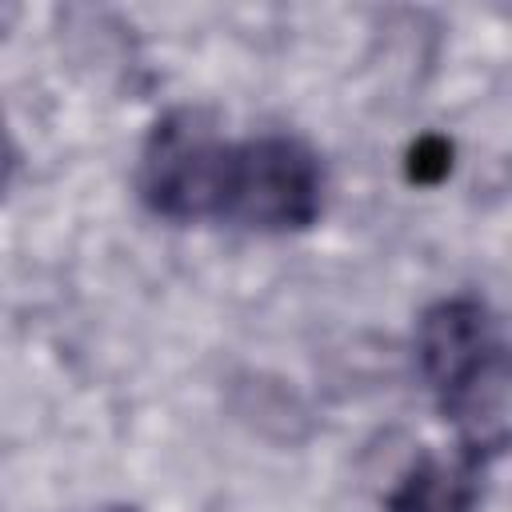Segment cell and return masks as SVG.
I'll return each instance as SVG.
<instances>
[{
	"instance_id": "cell-1",
	"label": "cell",
	"mask_w": 512,
	"mask_h": 512,
	"mask_svg": "<svg viewBox=\"0 0 512 512\" xmlns=\"http://www.w3.org/2000/svg\"><path fill=\"white\" fill-rule=\"evenodd\" d=\"M136 188L156 216L176 224L220 220L252 232H300L320 220L324 164L300 136L228 140L200 112L180 108L148 132Z\"/></svg>"
},
{
	"instance_id": "cell-2",
	"label": "cell",
	"mask_w": 512,
	"mask_h": 512,
	"mask_svg": "<svg viewBox=\"0 0 512 512\" xmlns=\"http://www.w3.org/2000/svg\"><path fill=\"white\" fill-rule=\"evenodd\" d=\"M416 364L444 420L464 432V448L500 456L508 444V344L496 312L480 296L432 304L416 324Z\"/></svg>"
},
{
	"instance_id": "cell-3",
	"label": "cell",
	"mask_w": 512,
	"mask_h": 512,
	"mask_svg": "<svg viewBox=\"0 0 512 512\" xmlns=\"http://www.w3.org/2000/svg\"><path fill=\"white\" fill-rule=\"evenodd\" d=\"M488 460L492 456L460 444V456L452 464L440 460L416 464L388 496V512H472V504L480 500V480Z\"/></svg>"
},
{
	"instance_id": "cell-4",
	"label": "cell",
	"mask_w": 512,
	"mask_h": 512,
	"mask_svg": "<svg viewBox=\"0 0 512 512\" xmlns=\"http://www.w3.org/2000/svg\"><path fill=\"white\" fill-rule=\"evenodd\" d=\"M8 168H12V156H8V136H4V124H0V192L8 184Z\"/></svg>"
},
{
	"instance_id": "cell-5",
	"label": "cell",
	"mask_w": 512,
	"mask_h": 512,
	"mask_svg": "<svg viewBox=\"0 0 512 512\" xmlns=\"http://www.w3.org/2000/svg\"><path fill=\"white\" fill-rule=\"evenodd\" d=\"M104 512H136V508H104Z\"/></svg>"
}]
</instances>
